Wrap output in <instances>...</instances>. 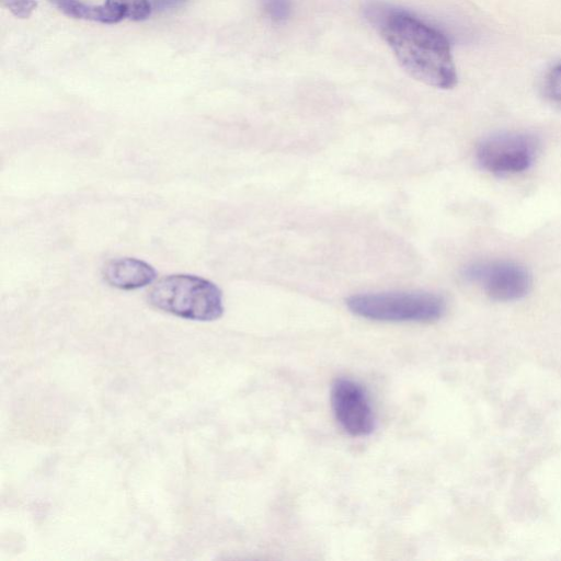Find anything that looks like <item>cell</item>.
Instances as JSON below:
<instances>
[{
    "instance_id": "obj_12",
    "label": "cell",
    "mask_w": 561,
    "mask_h": 561,
    "mask_svg": "<svg viewBox=\"0 0 561 561\" xmlns=\"http://www.w3.org/2000/svg\"><path fill=\"white\" fill-rule=\"evenodd\" d=\"M2 4L20 19H27L37 8L35 0H1Z\"/></svg>"
},
{
    "instance_id": "obj_3",
    "label": "cell",
    "mask_w": 561,
    "mask_h": 561,
    "mask_svg": "<svg viewBox=\"0 0 561 561\" xmlns=\"http://www.w3.org/2000/svg\"><path fill=\"white\" fill-rule=\"evenodd\" d=\"M347 308L356 316L385 322H434L446 311L444 298L428 291H383L353 295Z\"/></svg>"
},
{
    "instance_id": "obj_1",
    "label": "cell",
    "mask_w": 561,
    "mask_h": 561,
    "mask_svg": "<svg viewBox=\"0 0 561 561\" xmlns=\"http://www.w3.org/2000/svg\"><path fill=\"white\" fill-rule=\"evenodd\" d=\"M363 14L412 78L444 90L457 84L450 43L439 28L379 0L366 1Z\"/></svg>"
},
{
    "instance_id": "obj_9",
    "label": "cell",
    "mask_w": 561,
    "mask_h": 561,
    "mask_svg": "<svg viewBox=\"0 0 561 561\" xmlns=\"http://www.w3.org/2000/svg\"><path fill=\"white\" fill-rule=\"evenodd\" d=\"M104 4L119 20L144 21L152 13L149 0H105Z\"/></svg>"
},
{
    "instance_id": "obj_10",
    "label": "cell",
    "mask_w": 561,
    "mask_h": 561,
    "mask_svg": "<svg viewBox=\"0 0 561 561\" xmlns=\"http://www.w3.org/2000/svg\"><path fill=\"white\" fill-rule=\"evenodd\" d=\"M265 15L276 24L286 22L293 12V0H259Z\"/></svg>"
},
{
    "instance_id": "obj_6",
    "label": "cell",
    "mask_w": 561,
    "mask_h": 561,
    "mask_svg": "<svg viewBox=\"0 0 561 561\" xmlns=\"http://www.w3.org/2000/svg\"><path fill=\"white\" fill-rule=\"evenodd\" d=\"M331 402L335 419L352 436L373 433L375 416L368 397L356 381L339 378L332 385Z\"/></svg>"
},
{
    "instance_id": "obj_2",
    "label": "cell",
    "mask_w": 561,
    "mask_h": 561,
    "mask_svg": "<svg viewBox=\"0 0 561 561\" xmlns=\"http://www.w3.org/2000/svg\"><path fill=\"white\" fill-rule=\"evenodd\" d=\"M148 301L159 310L195 321H214L224 313L221 290L213 282L188 274L161 278L150 289Z\"/></svg>"
},
{
    "instance_id": "obj_8",
    "label": "cell",
    "mask_w": 561,
    "mask_h": 561,
    "mask_svg": "<svg viewBox=\"0 0 561 561\" xmlns=\"http://www.w3.org/2000/svg\"><path fill=\"white\" fill-rule=\"evenodd\" d=\"M55 8L67 16L104 24H115L119 20L105 5H91L80 0H48Z\"/></svg>"
},
{
    "instance_id": "obj_11",
    "label": "cell",
    "mask_w": 561,
    "mask_h": 561,
    "mask_svg": "<svg viewBox=\"0 0 561 561\" xmlns=\"http://www.w3.org/2000/svg\"><path fill=\"white\" fill-rule=\"evenodd\" d=\"M545 91L550 99L561 102V64H558L548 72Z\"/></svg>"
},
{
    "instance_id": "obj_4",
    "label": "cell",
    "mask_w": 561,
    "mask_h": 561,
    "mask_svg": "<svg viewBox=\"0 0 561 561\" xmlns=\"http://www.w3.org/2000/svg\"><path fill=\"white\" fill-rule=\"evenodd\" d=\"M538 152L537 139L524 133H501L483 139L476 157L480 167L494 174H512L527 170Z\"/></svg>"
},
{
    "instance_id": "obj_7",
    "label": "cell",
    "mask_w": 561,
    "mask_h": 561,
    "mask_svg": "<svg viewBox=\"0 0 561 561\" xmlns=\"http://www.w3.org/2000/svg\"><path fill=\"white\" fill-rule=\"evenodd\" d=\"M104 279L113 287L130 290L151 284L156 278L154 268L135 257L110 261L104 267Z\"/></svg>"
},
{
    "instance_id": "obj_13",
    "label": "cell",
    "mask_w": 561,
    "mask_h": 561,
    "mask_svg": "<svg viewBox=\"0 0 561 561\" xmlns=\"http://www.w3.org/2000/svg\"><path fill=\"white\" fill-rule=\"evenodd\" d=\"M152 9L158 11L174 10L183 7L188 0H149Z\"/></svg>"
},
{
    "instance_id": "obj_5",
    "label": "cell",
    "mask_w": 561,
    "mask_h": 561,
    "mask_svg": "<svg viewBox=\"0 0 561 561\" xmlns=\"http://www.w3.org/2000/svg\"><path fill=\"white\" fill-rule=\"evenodd\" d=\"M465 276L496 301L518 300L531 286L528 271L511 261L478 262L466 268Z\"/></svg>"
}]
</instances>
